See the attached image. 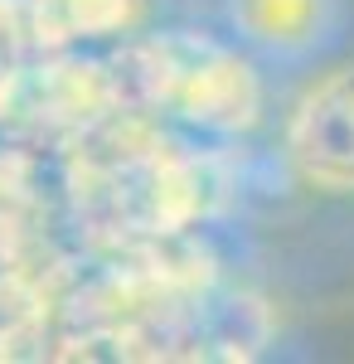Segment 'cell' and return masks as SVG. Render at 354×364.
Here are the masks:
<instances>
[{
    "instance_id": "7a4b0ae2",
    "label": "cell",
    "mask_w": 354,
    "mask_h": 364,
    "mask_svg": "<svg viewBox=\"0 0 354 364\" xmlns=\"http://www.w3.org/2000/svg\"><path fill=\"white\" fill-rule=\"evenodd\" d=\"M161 68H165V92L180 102L185 117L218 127V132H243L257 122V83H252L247 63L223 54L218 44L175 39V44H165Z\"/></svg>"
},
{
    "instance_id": "3957f363",
    "label": "cell",
    "mask_w": 354,
    "mask_h": 364,
    "mask_svg": "<svg viewBox=\"0 0 354 364\" xmlns=\"http://www.w3.org/2000/svg\"><path fill=\"white\" fill-rule=\"evenodd\" d=\"M228 10L252 44L272 54H301L326 34L335 0H228Z\"/></svg>"
},
{
    "instance_id": "6da1fadb",
    "label": "cell",
    "mask_w": 354,
    "mask_h": 364,
    "mask_svg": "<svg viewBox=\"0 0 354 364\" xmlns=\"http://www.w3.org/2000/svg\"><path fill=\"white\" fill-rule=\"evenodd\" d=\"M286 161L321 195H354V68H330L286 122Z\"/></svg>"
}]
</instances>
